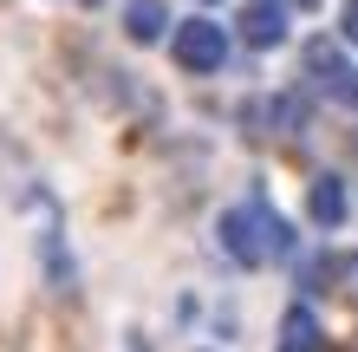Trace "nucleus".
Returning <instances> with one entry per match:
<instances>
[{
	"label": "nucleus",
	"mask_w": 358,
	"mask_h": 352,
	"mask_svg": "<svg viewBox=\"0 0 358 352\" xmlns=\"http://www.w3.org/2000/svg\"><path fill=\"white\" fill-rule=\"evenodd\" d=\"M215 235H222V255L241 261V267H261V261L293 255V229L267 209V202H235V209H222Z\"/></svg>",
	"instance_id": "1"
},
{
	"label": "nucleus",
	"mask_w": 358,
	"mask_h": 352,
	"mask_svg": "<svg viewBox=\"0 0 358 352\" xmlns=\"http://www.w3.org/2000/svg\"><path fill=\"white\" fill-rule=\"evenodd\" d=\"M339 33L358 46V0H345V7H339Z\"/></svg>",
	"instance_id": "8"
},
{
	"label": "nucleus",
	"mask_w": 358,
	"mask_h": 352,
	"mask_svg": "<svg viewBox=\"0 0 358 352\" xmlns=\"http://www.w3.org/2000/svg\"><path fill=\"white\" fill-rule=\"evenodd\" d=\"M306 72H313V85H320L332 105H358V72H352V59L332 46V39H306Z\"/></svg>",
	"instance_id": "3"
},
{
	"label": "nucleus",
	"mask_w": 358,
	"mask_h": 352,
	"mask_svg": "<svg viewBox=\"0 0 358 352\" xmlns=\"http://www.w3.org/2000/svg\"><path fill=\"white\" fill-rule=\"evenodd\" d=\"M273 352H326L320 314H313V307H287V320H280V346H273Z\"/></svg>",
	"instance_id": "4"
},
{
	"label": "nucleus",
	"mask_w": 358,
	"mask_h": 352,
	"mask_svg": "<svg viewBox=\"0 0 358 352\" xmlns=\"http://www.w3.org/2000/svg\"><path fill=\"white\" fill-rule=\"evenodd\" d=\"M241 33H248V46H280L287 39V7L280 0H255L241 13Z\"/></svg>",
	"instance_id": "5"
},
{
	"label": "nucleus",
	"mask_w": 358,
	"mask_h": 352,
	"mask_svg": "<svg viewBox=\"0 0 358 352\" xmlns=\"http://www.w3.org/2000/svg\"><path fill=\"white\" fill-rule=\"evenodd\" d=\"M170 52H176L182 72H222V59H228L222 20H182V27L170 33Z\"/></svg>",
	"instance_id": "2"
},
{
	"label": "nucleus",
	"mask_w": 358,
	"mask_h": 352,
	"mask_svg": "<svg viewBox=\"0 0 358 352\" xmlns=\"http://www.w3.org/2000/svg\"><path fill=\"white\" fill-rule=\"evenodd\" d=\"M124 33H131L137 46L163 39V33H170V7H163V0H131V7H124Z\"/></svg>",
	"instance_id": "6"
},
{
	"label": "nucleus",
	"mask_w": 358,
	"mask_h": 352,
	"mask_svg": "<svg viewBox=\"0 0 358 352\" xmlns=\"http://www.w3.org/2000/svg\"><path fill=\"white\" fill-rule=\"evenodd\" d=\"M306 209H313L320 229H339V222H345V183L339 176H320V183H313V196H306Z\"/></svg>",
	"instance_id": "7"
}]
</instances>
